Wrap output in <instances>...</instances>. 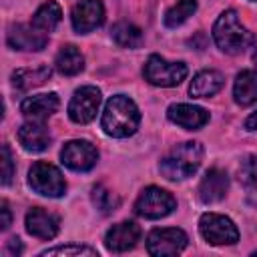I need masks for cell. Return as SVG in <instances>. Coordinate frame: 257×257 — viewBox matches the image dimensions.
Segmentation results:
<instances>
[{"mask_svg": "<svg viewBox=\"0 0 257 257\" xmlns=\"http://www.w3.org/2000/svg\"><path fill=\"white\" fill-rule=\"evenodd\" d=\"M16 137H18L20 147H22L26 153H42V151H46V149L50 147V143H52L50 131H48L40 120H26V122L18 128Z\"/></svg>", "mask_w": 257, "mask_h": 257, "instance_id": "ac0fdd59", "label": "cell"}, {"mask_svg": "<svg viewBox=\"0 0 257 257\" xmlns=\"http://www.w3.org/2000/svg\"><path fill=\"white\" fill-rule=\"evenodd\" d=\"M24 225H26V231L36 237V239H44V241H50L58 235V229H60V221L56 215L44 211L42 207H32L28 213H26V219H24Z\"/></svg>", "mask_w": 257, "mask_h": 257, "instance_id": "2e32d148", "label": "cell"}, {"mask_svg": "<svg viewBox=\"0 0 257 257\" xmlns=\"http://www.w3.org/2000/svg\"><path fill=\"white\" fill-rule=\"evenodd\" d=\"M60 20H62V10H60V6H58V2H54V0H48V2H44L42 6H38V10L34 12V16H32V26L34 28H38V30H42V32H52L58 24H60Z\"/></svg>", "mask_w": 257, "mask_h": 257, "instance_id": "603a6c76", "label": "cell"}, {"mask_svg": "<svg viewBox=\"0 0 257 257\" xmlns=\"http://www.w3.org/2000/svg\"><path fill=\"white\" fill-rule=\"evenodd\" d=\"M239 181L247 191L257 193V155L245 157L241 161V165H239Z\"/></svg>", "mask_w": 257, "mask_h": 257, "instance_id": "83f0119b", "label": "cell"}, {"mask_svg": "<svg viewBox=\"0 0 257 257\" xmlns=\"http://www.w3.org/2000/svg\"><path fill=\"white\" fill-rule=\"evenodd\" d=\"M189 243V237L183 229L177 227H163L153 229L147 235V251L155 257H167V255H179Z\"/></svg>", "mask_w": 257, "mask_h": 257, "instance_id": "9c48e42d", "label": "cell"}, {"mask_svg": "<svg viewBox=\"0 0 257 257\" xmlns=\"http://www.w3.org/2000/svg\"><path fill=\"white\" fill-rule=\"evenodd\" d=\"M251 2H257V0H251Z\"/></svg>", "mask_w": 257, "mask_h": 257, "instance_id": "e575fe53", "label": "cell"}, {"mask_svg": "<svg viewBox=\"0 0 257 257\" xmlns=\"http://www.w3.org/2000/svg\"><path fill=\"white\" fill-rule=\"evenodd\" d=\"M98 161V151L90 141L84 139H72L64 143L60 151V163L76 173H86L90 171Z\"/></svg>", "mask_w": 257, "mask_h": 257, "instance_id": "30bf717a", "label": "cell"}, {"mask_svg": "<svg viewBox=\"0 0 257 257\" xmlns=\"http://www.w3.org/2000/svg\"><path fill=\"white\" fill-rule=\"evenodd\" d=\"M199 231L211 245H235L239 241L237 225L219 213H203L199 219Z\"/></svg>", "mask_w": 257, "mask_h": 257, "instance_id": "52a82bcc", "label": "cell"}, {"mask_svg": "<svg viewBox=\"0 0 257 257\" xmlns=\"http://www.w3.org/2000/svg\"><path fill=\"white\" fill-rule=\"evenodd\" d=\"M225 84V78L219 70H201L199 74L193 76L189 84V94L193 98H209L217 94Z\"/></svg>", "mask_w": 257, "mask_h": 257, "instance_id": "d6986e66", "label": "cell"}, {"mask_svg": "<svg viewBox=\"0 0 257 257\" xmlns=\"http://www.w3.org/2000/svg\"><path fill=\"white\" fill-rule=\"evenodd\" d=\"M60 106V98L56 92H42V94H32L26 96L20 104V112L28 120H46L50 118Z\"/></svg>", "mask_w": 257, "mask_h": 257, "instance_id": "e0dca14e", "label": "cell"}, {"mask_svg": "<svg viewBox=\"0 0 257 257\" xmlns=\"http://www.w3.org/2000/svg\"><path fill=\"white\" fill-rule=\"evenodd\" d=\"M233 98L239 106H251L257 102V76L251 70H241L235 76Z\"/></svg>", "mask_w": 257, "mask_h": 257, "instance_id": "44dd1931", "label": "cell"}, {"mask_svg": "<svg viewBox=\"0 0 257 257\" xmlns=\"http://www.w3.org/2000/svg\"><path fill=\"white\" fill-rule=\"evenodd\" d=\"M2 221H0V227L2 229H8L10 227V223H12V213H10V207H8V203L6 201H2Z\"/></svg>", "mask_w": 257, "mask_h": 257, "instance_id": "4dcf8cb0", "label": "cell"}, {"mask_svg": "<svg viewBox=\"0 0 257 257\" xmlns=\"http://www.w3.org/2000/svg\"><path fill=\"white\" fill-rule=\"evenodd\" d=\"M229 191V177L225 171L221 169H209L201 183H199V189H197V197L201 203L205 205H213V203H219L225 199Z\"/></svg>", "mask_w": 257, "mask_h": 257, "instance_id": "9a60e30c", "label": "cell"}, {"mask_svg": "<svg viewBox=\"0 0 257 257\" xmlns=\"http://www.w3.org/2000/svg\"><path fill=\"white\" fill-rule=\"evenodd\" d=\"M213 40L221 52L231 56L243 54L257 42L255 34L241 24L235 10H225L219 14V18L213 24Z\"/></svg>", "mask_w": 257, "mask_h": 257, "instance_id": "7a4b0ae2", "label": "cell"}, {"mask_svg": "<svg viewBox=\"0 0 257 257\" xmlns=\"http://www.w3.org/2000/svg\"><path fill=\"white\" fill-rule=\"evenodd\" d=\"M6 42L14 50H26V52H38L48 44V34L34 28L32 24H14L8 30Z\"/></svg>", "mask_w": 257, "mask_h": 257, "instance_id": "7c38bea8", "label": "cell"}, {"mask_svg": "<svg viewBox=\"0 0 257 257\" xmlns=\"http://www.w3.org/2000/svg\"><path fill=\"white\" fill-rule=\"evenodd\" d=\"M54 68L64 76H74V74L82 72L84 56L74 44H66V46H62L58 50V54L54 58Z\"/></svg>", "mask_w": 257, "mask_h": 257, "instance_id": "7402d4cb", "label": "cell"}, {"mask_svg": "<svg viewBox=\"0 0 257 257\" xmlns=\"http://www.w3.org/2000/svg\"><path fill=\"white\" fill-rule=\"evenodd\" d=\"M195 10H197V0H177V4H173L165 12V26L167 28L181 26L185 20H189V16L195 14Z\"/></svg>", "mask_w": 257, "mask_h": 257, "instance_id": "d4e9b609", "label": "cell"}, {"mask_svg": "<svg viewBox=\"0 0 257 257\" xmlns=\"http://www.w3.org/2000/svg\"><path fill=\"white\" fill-rule=\"evenodd\" d=\"M90 199H92L94 207H96L102 215H108V213L116 211V207L120 205V199H118L112 191H108L104 185H94V187H92V193H90Z\"/></svg>", "mask_w": 257, "mask_h": 257, "instance_id": "484cf974", "label": "cell"}, {"mask_svg": "<svg viewBox=\"0 0 257 257\" xmlns=\"http://www.w3.org/2000/svg\"><path fill=\"white\" fill-rule=\"evenodd\" d=\"M100 102H102L100 88H96L92 84L76 88L72 98H70V102H68V116H70V120L76 122V124L90 122L96 116V112L100 108Z\"/></svg>", "mask_w": 257, "mask_h": 257, "instance_id": "ba28073f", "label": "cell"}, {"mask_svg": "<svg viewBox=\"0 0 257 257\" xmlns=\"http://www.w3.org/2000/svg\"><path fill=\"white\" fill-rule=\"evenodd\" d=\"M38 255L40 257H50V255H62V257H98V251L92 249V247H88V245L70 243V245H56V247L44 249Z\"/></svg>", "mask_w": 257, "mask_h": 257, "instance_id": "4316f807", "label": "cell"}, {"mask_svg": "<svg viewBox=\"0 0 257 257\" xmlns=\"http://www.w3.org/2000/svg\"><path fill=\"white\" fill-rule=\"evenodd\" d=\"M110 38L120 46V48H139L143 44V32L139 26L133 22L120 20L110 28Z\"/></svg>", "mask_w": 257, "mask_h": 257, "instance_id": "cb8c5ba5", "label": "cell"}, {"mask_svg": "<svg viewBox=\"0 0 257 257\" xmlns=\"http://www.w3.org/2000/svg\"><path fill=\"white\" fill-rule=\"evenodd\" d=\"M167 118L185 131H199L209 122V112L197 104L177 102L167 108Z\"/></svg>", "mask_w": 257, "mask_h": 257, "instance_id": "5bb4252c", "label": "cell"}, {"mask_svg": "<svg viewBox=\"0 0 257 257\" xmlns=\"http://www.w3.org/2000/svg\"><path fill=\"white\" fill-rule=\"evenodd\" d=\"M243 126H245L247 131H257V110H255V112H251V114L245 118Z\"/></svg>", "mask_w": 257, "mask_h": 257, "instance_id": "1f68e13d", "label": "cell"}, {"mask_svg": "<svg viewBox=\"0 0 257 257\" xmlns=\"http://www.w3.org/2000/svg\"><path fill=\"white\" fill-rule=\"evenodd\" d=\"M139 239H141V227L133 221H120L106 231L104 247L110 253H124L131 251L139 243Z\"/></svg>", "mask_w": 257, "mask_h": 257, "instance_id": "4fadbf2b", "label": "cell"}, {"mask_svg": "<svg viewBox=\"0 0 257 257\" xmlns=\"http://www.w3.org/2000/svg\"><path fill=\"white\" fill-rule=\"evenodd\" d=\"M52 70L48 66H34V68H18L12 72V86L18 92H26L30 88H36L40 84H44L50 78Z\"/></svg>", "mask_w": 257, "mask_h": 257, "instance_id": "ffe728a7", "label": "cell"}, {"mask_svg": "<svg viewBox=\"0 0 257 257\" xmlns=\"http://www.w3.org/2000/svg\"><path fill=\"white\" fill-rule=\"evenodd\" d=\"M205 149L197 141H185L173 147L159 163V171L169 181H185L197 173L203 163Z\"/></svg>", "mask_w": 257, "mask_h": 257, "instance_id": "3957f363", "label": "cell"}, {"mask_svg": "<svg viewBox=\"0 0 257 257\" xmlns=\"http://www.w3.org/2000/svg\"><path fill=\"white\" fill-rule=\"evenodd\" d=\"M72 28L78 34H88L102 26L104 22V6L102 0H80L74 4L72 14H70Z\"/></svg>", "mask_w": 257, "mask_h": 257, "instance_id": "8fae6325", "label": "cell"}, {"mask_svg": "<svg viewBox=\"0 0 257 257\" xmlns=\"http://www.w3.org/2000/svg\"><path fill=\"white\" fill-rule=\"evenodd\" d=\"M28 185L32 187L34 193L50 199H58L66 193V181L58 167L46 163V161H36L30 171H28Z\"/></svg>", "mask_w": 257, "mask_h": 257, "instance_id": "5b68a950", "label": "cell"}, {"mask_svg": "<svg viewBox=\"0 0 257 257\" xmlns=\"http://www.w3.org/2000/svg\"><path fill=\"white\" fill-rule=\"evenodd\" d=\"M253 255H255V257H257V251H255V253H253Z\"/></svg>", "mask_w": 257, "mask_h": 257, "instance_id": "836d02e7", "label": "cell"}, {"mask_svg": "<svg viewBox=\"0 0 257 257\" xmlns=\"http://www.w3.org/2000/svg\"><path fill=\"white\" fill-rule=\"evenodd\" d=\"M253 62H255V70H257V52H255V56H253Z\"/></svg>", "mask_w": 257, "mask_h": 257, "instance_id": "d6a6232c", "label": "cell"}, {"mask_svg": "<svg viewBox=\"0 0 257 257\" xmlns=\"http://www.w3.org/2000/svg\"><path fill=\"white\" fill-rule=\"evenodd\" d=\"M22 243H20V239L18 237H12L8 243H6V253L8 255H20L22 253Z\"/></svg>", "mask_w": 257, "mask_h": 257, "instance_id": "f546056e", "label": "cell"}, {"mask_svg": "<svg viewBox=\"0 0 257 257\" xmlns=\"http://www.w3.org/2000/svg\"><path fill=\"white\" fill-rule=\"evenodd\" d=\"M189 70L185 62H171L159 54H151L143 66V76L147 82H151L153 86H163V88H171L181 84L187 78Z\"/></svg>", "mask_w": 257, "mask_h": 257, "instance_id": "277c9868", "label": "cell"}, {"mask_svg": "<svg viewBox=\"0 0 257 257\" xmlns=\"http://www.w3.org/2000/svg\"><path fill=\"white\" fill-rule=\"evenodd\" d=\"M2 185H8L14 177V161H12V153L8 145H2Z\"/></svg>", "mask_w": 257, "mask_h": 257, "instance_id": "f1b7e54d", "label": "cell"}, {"mask_svg": "<svg viewBox=\"0 0 257 257\" xmlns=\"http://www.w3.org/2000/svg\"><path fill=\"white\" fill-rule=\"evenodd\" d=\"M177 209L175 197L161 187H147L135 201V213L143 219H163Z\"/></svg>", "mask_w": 257, "mask_h": 257, "instance_id": "8992f818", "label": "cell"}, {"mask_svg": "<svg viewBox=\"0 0 257 257\" xmlns=\"http://www.w3.org/2000/svg\"><path fill=\"white\" fill-rule=\"evenodd\" d=\"M139 124H141V112L133 98L124 94H114L106 100L100 116V126L108 137L114 139L133 137Z\"/></svg>", "mask_w": 257, "mask_h": 257, "instance_id": "6da1fadb", "label": "cell"}]
</instances>
